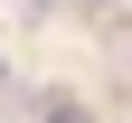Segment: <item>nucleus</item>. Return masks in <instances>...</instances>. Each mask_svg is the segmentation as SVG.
Listing matches in <instances>:
<instances>
[{
  "mask_svg": "<svg viewBox=\"0 0 132 123\" xmlns=\"http://www.w3.org/2000/svg\"><path fill=\"white\" fill-rule=\"evenodd\" d=\"M38 123H94V114H85L76 95H38Z\"/></svg>",
  "mask_w": 132,
  "mask_h": 123,
  "instance_id": "obj_1",
  "label": "nucleus"
},
{
  "mask_svg": "<svg viewBox=\"0 0 132 123\" xmlns=\"http://www.w3.org/2000/svg\"><path fill=\"white\" fill-rule=\"evenodd\" d=\"M0 85H10V66H0Z\"/></svg>",
  "mask_w": 132,
  "mask_h": 123,
  "instance_id": "obj_2",
  "label": "nucleus"
}]
</instances>
